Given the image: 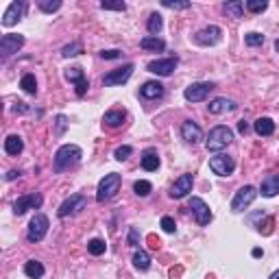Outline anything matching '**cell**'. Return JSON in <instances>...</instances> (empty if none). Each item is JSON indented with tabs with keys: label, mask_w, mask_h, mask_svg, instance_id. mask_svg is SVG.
<instances>
[{
	"label": "cell",
	"mask_w": 279,
	"mask_h": 279,
	"mask_svg": "<svg viewBox=\"0 0 279 279\" xmlns=\"http://www.w3.org/2000/svg\"><path fill=\"white\" fill-rule=\"evenodd\" d=\"M81 157H83V151L76 144H64L55 153V170L66 172L70 168H74V166L81 162Z\"/></svg>",
	"instance_id": "cell-1"
},
{
	"label": "cell",
	"mask_w": 279,
	"mask_h": 279,
	"mask_svg": "<svg viewBox=\"0 0 279 279\" xmlns=\"http://www.w3.org/2000/svg\"><path fill=\"white\" fill-rule=\"evenodd\" d=\"M231 142H234V131L229 127H225V124H218V127H214L212 131H209V135L205 140V146H207V151H212V153H220V151H225Z\"/></svg>",
	"instance_id": "cell-2"
},
{
	"label": "cell",
	"mask_w": 279,
	"mask_h": 279,
	"mask_svg": "<svg viewBox=\"0 0 279 279\" xmlns=\"http://www.w3.org/2000/svg\"><path fill=\"white\" fill-rule=\"evenodd\" d=\"M120 183H122V179H120V174H118V172L105 174V177L101 179L99 188H96V201H99V203H105V201L114 199L116 192L120 190Z\"/></svg>",
	"instance_id": "cell-3"
},
{
	"label": "cell",
	"mask_w": 279,
	"mask_h": 279,
	"mask_svg": "<svg viewBox=\"0 0 279 279\" xmlns=\"http://www.w3.org/2000/svg\"><path fill=\"white\" fill-rule=\"evenodd\" d=\"M48 227H51V222H48V216L46 214H35L31 218V225H29V231H26V240L29 242H41L46 238L48 234Z\"/></svg>",
	"instance_id": "cell-4"
},
{
	"label": "cell",
	"mask_w": 279,
	"mask_h": 279,
	"mask_svg": "<svg viewBox=\"0 0 279 279\" xmlns=\"http://www.w3.org/2000/svg\"><path fill=\"white\" fill-rule=\"evenodd\" d=\"M87 207V199L83 197V194H72V197H68L64 203L59 205L57 209V216L59 218H68V216H76L81 214L83 209Z\"/></svg>",
	"instance_id": "cell-5"
},
{
	"label": "cell",
	"mask_w": 279,
	"mask_h": 279,
	"mask_svg": "<svg viewBox=\"0 0 279 279\" xmlns=\"http://www.w3.org/2000/svg\"><path fill=\"white\" fill-rule=\"evenodd\" d=\"M209 170L218 177H229L236 170V162L234 157L225 155V153H216L214 157H209Z\"/></svg>",
	"instance_id": "cell-6"
},
{
	"label": "cell",
	"mask_w": 279,
	"mask_h": 279,
	"mask_svg": "<svg viewBox=\"0 0 279 279\" xmlns=\"http://www.w3.org/2000/svg\"><path fill=\"white\" fill-rule=\"evenodd\" d=\"M257 194H260V192H257L253 185H244V188H240V190L236 192L234 201H231V212H236V214L244 212V209H247V207L255 201Z\"/></svg>",
	"instance_id": "cell-7"
},
{
	"label": "cell",
	"mask_w": 279,
	"mask_h": 279,
	"mask_svg": "<svg viewBox=\"0 0 279 279\" xmlns=\"http://www.w3.org/2000/svg\"><path fill=\"white\" fill-rule=\"evenodd\" d=\"M214 87H216V85H214V83H209V81L192 83L190 87H185L183 96H185V101H188V103H201V101H205V99H207L209 92H212Z\"/></svg>",
	"instance_id": "cell-8"
},
{
	"label": "cell",
	"mask_w": 279,
	"mask_h": 279,
	"mask_svg": "<svg viewBox=\"0 0 279 279\" xmlns=\"http://www.w3.org/2000/svg\"><path fill=\"white\" fill-rule=\"evenodd\" d=\"M41 203H44V199H41V194L33 192V194H24V197H20L16 203H13V214L16 216H24L29 209H39Z\"/></svg>",
	"instance_id": "cell-9"
},
{
	"label": "cell",
	"mask_w": 279,
	"mask_h": 279,
	"mask_svg": "<svg viewBox=\"0 0 279 279\" xmlns=\"http://www.w3.org/2000/svg\"><path fill=\"white\" fill-rule=\"evenodd\" d=\"M22 46H24V35L7 33V35H3V39H0V55L7 59V57H11L13 53H18Z\"/></svg>",
	"instance_id": "cell-10"
},
{
	"label": "cell",
	"mask_w": 279,
	"mask_h": 279,
	"mask_svg": "<svg viewBox=\"0 0 279 279\" xmlns=\"http://www.w3.org/2000/svg\"><path fill=\"white\" fill-rule=\"evenodd\" d=\"M131 74H133V64H127V66H122V68H116V70H111V72H107V74L103 76V83L107 87L122 85V83H127L131 79Z\"/></svg>",
	"instance_id": "cell-11"
},
{
	"label": "cell",
	"mask_w": 279,
	"mask_h": 279,
	"mask_svg": "<svg viewBox=\"0 0 279 279\" xmlns=\"http://www.w3.org/2000/svg\"><path fill=\"white\" fill-rule=\"evenodd\" d=\"M192 209V214H194V218H197V222L201 227H205L209 225V220H212V212H209V207L203 199H199V197H192L190 199V205H188Z\"/></svg>",
	"instance_id": "cell-12"
},
{
	"label": "cell",
	"mask_w": 279,
	"mask_h": 279,
	"mask_svg": "<svg viewBox=\"0 0 279 279\" xmlns=\"http://www.w3.org/2000/svg\"><path fill=\"white\" fill-rule=\"evenodd\" d=\"M179 64V59L177 57H168V59H155V61H151L149 66H146V70L153 74H157V76H170L172 74V70L177 68Z\"/></svg>",
	"instance_id": "cell-13"
},
{
	"label": "cell",
	"mask_w": 279,
	"mask_h": 279,
	"mask_svg": "<svg viewBox=\"0 0 279 279\" xmlns=\"http://www.w3.org/2000/svg\"><path fill=\"white\" fill-rule=\"evenodd\" d=\"M220 35H222V31H220V26H205V29H201L197 35H194V41L197 44H201V46H214V44H218L220 41Z\"/></svg>",
	"instance_id": "cell-14"
},
{
	"label": "cell",
	"mask_w": 279,
	"mask_h": 279,
	"mask_svg": "<svg viewBox=\"0 0 279 279\" xmlns=\"http://www.w3.org/2000/svg\"><path fill=\"white\" fill-rule=\"evenodd\" d=\"M64 76L70 83H74V85H76V96H85L89 83H87V79H85V74H83L81 68H68L64 72Z\"/></svg>",
	"instance_id": "cell-15"
},
{
	"label": "cell",
	"mask_w": 279,
	"mask_h": 279,
	"mask_svg": "<svg viewBox=\"0 0 279 279\" xmlns=\"http://www.w3.org/2000/svg\"><path fill=\"white\" fill-rule=\"evenodd\" d=\"M24 11H26V3H11L9 7H7V11L3 13V24L5 26H13L16 22H20V20L24 18Z\"/></svg>",
	"instance_id": "cell-16"
},
{
	"label": "cell",
	"mask_w": 279,
	"mask_h": 279,
	"mask_svg": "<svg viewBox=\"0 0 279 279\" xmlns=\"http://www.w3.org/2000/svg\"><path fill=\"white\" fill-rule=\"evenodd\" d=\"M192 185H194V177L190 172L188 174H181V177L174 181V185L170 188V197L172 199H183L188 192H192Z\"/></svg>",
	"instance_id": "cell-17"
},
{
	"label": "cell",
	"mask_w": 279,
	"mask_h": 279,
	"mask_svg": "<svg viewBox=\"0 0 279 279\" xmlns=\"http://www.w3.org/2000/svg\"><path fill=\"white\" fill-rule=\"evenodd\" d=\"M181 137L185 140L188 144H199L201 140H203V131L194 120H185L181 124Z\"/></svg>",
	"instance_id": "cell-18"
},
{
	"label": "cell",
	"mask_w": 279,
	"mask_h": 279,
	"mask_svg": "<svg viewBox=\"0 0 279 279\" xmlns=\"http://www.w3.org/2000/svg\"><path fill=\"white\" fill-rule=\"evenodd\" d=\"M140 96L146 101H155L164 96V85L159 81H146L142 87H140Z\"/></svg>",
	"instance_id": "cell-19"
},
{
	"label": "cell",
	"mask_w": 279,
	"mask_h": 279,
	"mask_svg": "<svg viewBox=\"0 0 279 279\" xmlns=\"http://www.w3.org/2000/svg\"><path fill=\"white\" fill-rule=\"evenodd\" d=\"M207 109H209V114L220 116V114H227V111H234V109H236V103H234L231 99H225V96H220V99L209 101Z\"/></svg>",
	"instance_id": "cell-20"
},
{
	"label": "cell",
	"mask_w": 279,
	"mask_h": 279,
	"mask_svg": "<svg viewBox=\"0 0 279 279\" xmlns=\"http://www.w3.org/2000/svg\"><path fill=\"white\" fill-rule=\"evenodd\" d=\"M260 194L266 199H273L279 194V174H270V177H266L262 181L260 185Z\"/></svg>",
	"instance_id": "cell-21"
},
{
	"label": "cell",
	"mask_w": 279,
	"mask_h": 279,
	"mask_svg": "<svg viewBox=\"0 0 279 279\" xmlns=\"http://www.w3.org/2000/svg\"><path fill=\"white\" fill-rule=\"evenodd\" d=\"M24 149V142H22V137L16 135V133H11V135H7L5 140V153L7 155H20Z\"/></svg>",
	"instance_id": "cell-22"
},
{
	"label": "cell",
	"mask_w": 279,
	"mask_h": 279,
	"mask_svg": "<svg viewBox=\"0 0 279 279\" xmlns=\"http://www.w3.org/2000/svg\"><path fill=\"white\" fill-rule=\"evenodd\" d=\"M142 168L149 170V172L159 168V155H157L155 149H149V151L142 153Z\"/></svg>",
	"instance_id": "cell-23"
},
{
	"label": "cell",
	"mask_w": 279,
	"mask_h": 279,
	"mask_svg": "<svg viewBox=\"0 0 279 279\" xmlns=\"http://www.w3.org/2000/svg\"><path fill=\"white\" fill-rule=\"evenodd\" d=\"M253 129H255L257 135L266 137V135H273L275 133V122L270 120V118H257L255 124H253Z\"/></svg>",
	"instance_id": "cell-24"
},
{
	"label": "cell",
	"mask_w": 279,
	"mask_h": 279,
	"mask_svg": "<svg viewBox=\"0 0 279 279\" xmlns=\"http://www.w3.org/2000/svg\"><path fill=\"white\" fill-rule=\"evenodd\" d=\"M140 46L144 48V51H153V53H162L166 48V41L159 39V37H153V35H146V37L140 39Z\"/></svg>",
	"instance_id": "cell-25"
},
{
	"label": "cell",
	"mask_w": 279,
	"mask_h": 279,
	"mask_svg": "<svg viewBox=\"0 0 279 279\" xmlns=\"http://www.w3.org/2000/svg\"><path fill=\"white\" fill-rule=\"evenodd\" d=\"M46 273V268H44V264L37 262V260H29L24 264V275L26 277H31V279H41Z\"/></svg>",
	"instance_id": "cell-26"
},
{
	"label": "cell",
	"mask_w": 279,
	"mask_h": 279,
	"mask_svg": "<svg viewBox=\"0 0 279 279\" xmlns=\"http://www.w3.org/2000/svg\"><path fill=\"white\" fill-rule=\"evenodd\" d=\"M124 111H120V109H114V111H107L105 114V118H103V122L107 124V127H111V129H116V127H120V124L124 122Z\"/></svg>",
	"instance_id": "cell-27"
},
{
	"label": "cell",
	"mask_w": 279,
	"mask_h": 279,
	"mask_svg": "<svg viewBox=\"0 0 279 279\" xmlns=\"http://www.w3.org/2000/svg\"><path fill=\"white\" fill-rule=\"evenodd\" d=\"M162 26H164V20L159 13H151L149 16V22H146V29H149V33L153 35V37H157L159 31H162Z\"/></svg>",
	"instance_id": "cell-28"
},
{
	"label": "cell",
	"mask_w": 279,
	"mask_h": 279,
	"mask_svg": "<svg viewBox=\"0 0 279 279\" xmlns=\"http://www.w3.org/2000/svg\"><path fill=\"white\" fill-rule=\"evenodd\" d=\"M20 87H22L26 94H31V96L37 94V81H35V74H31V72L24 74L22 81H20Z\"/></svg>",
	"instance_id": "cell-29"
},
{
	"label": "cell",
	"mask_w": 279,
	"mask_h": 279,
	"mask_svg": "<svg viewBox=\"0 0 279 279\" xmlns=\"http://www.w3.org/2000/svg\"><path fill=\"white\" fill-rule=\"evenodd\" d=\"M133 264H135L137 270H149L151 268V257H149V253H146V251H135Z\"/></svg>",
	"instance_id": "cell-30"
},
{
	"label": "cell",
	"mask_w": 279,
	"mask_h": 279,
	"mask_svg": "<svg viewBox=\"0 0 279 279\" xmlns=\"http://www.w3.org/2000/svg\"><path fill=\"white\" fill-rule=\"evenodd\" d=\"M225 13L227 16H231V18H242V13H244V3H240V0H234V3H225Z\"/></svg>",
	"instance_id": "cell-31"
},
{
	"label": "cell",
	"mask_w": 279,
	"mask_h": 279,
	"mask_svg": "<svg viewBox=\"0 0 279 279\" xmlns=\"http://www.w3.org/2000/svg\"><path fill=\"white\" fill-rule=\"evenodd\" d=\"M105 249H107V244H105V240H101V238H94V240L87 242V251L92 255H103Z\"/></svg>",
	"instance_id": "cell-32"
},
{
	"label": "cell",
	"mask_w": 279,
	"mask_h": 279,
	"mask_svg": "<svg viewBox=\"0 0 279 279\" xmlns=\"http://www.w3.org/2000/svg\"><path fill=\"white\" fill-rule=\"evenodd\" d=\"M39 9L44 13H53V11H59L61 9V0H39Z\"/></svg>",
	"instance_id": "cell-33"
},
{
	"label": "cell",
	"mask_w": 279,
	"mask_h": 279,
	"mask_svg": "<svg viewBox=\"0 0 279 279\" xmlns=\"http://www.w3.org/2000/svg\"><path fill=\"white\" fill-rule=\"evenodd\" d=\"M151 190H153L151 181H135L133 183V192L137 194V197H149Z\"/></svg>",
	"instance_id": "cell-34"
},
{
	"label": "cell",
	"mask_w": 279,
	"mask_h": 279,
	"mask_svg": "<svg viewBox=\"0 0 279 279\" xmlns=\"http://www.w3.org/2000/svg\"><path fill=\"white\" fill-rule=\"evenodd\" d=\"M79 53H83L81 41H72V44H68V46L61 48V55H64V57H74V55H79Z\"/></svg>",
	"instance_id": "cell-35"
},
{
	"label": "cell",
	"mask_w": 279,
	"mask_h": 279,
	"mask_svg": "<svg viewBox=\"0 0 279 279\" xmlns=\"http://www.w3.org/2000/svg\"><path fill=\"white\" fill-rule=\"evenodd\" d=\"M244 7H247L251 13H262L268 7V3H266V0H249V3L244 5Z\"/></svg>",
	"instance_id": "cell-36"
},
{
	"label": "cell",
	"mask_w": 279,
	"mask_h": 279,
	"mask_svg": "<svg viewBox=\"0 0 279 279\" xmlns=\"http://www.w3.org/2000/svg\"><path fill=\"white\" fill-rule=\"evenodd\" d=\"M244 41H247V44L249 46H262L264 44V35L262 33H247V35H244Z\"/></svg>",
	"instance_id": "cell-37"
},
{
	"label": "cell",
	"mask_w": 279,
	"mask_h": 279,
	"mask_svg": "<svg viewBox=\"0 0 279 279\" xmlns=\"http://www.w3.org/2000/svg\"><path fill=\"white\" fill-rule=\"evenodd\" d=\"M131 153H133V149H131V146H120V149H116L114 157L118 159V162H124V159L131 157Z\"/></svg>",
	"instance_id": "cell-38"
},
{
	"label": "cell",
	"mask_w": 279,
	"mask_h": 279,
	"mask_svg": "<svg viewBox=\"0 0 279 279\" xmlns=\"http://www.w3.org/2000/svg\"><path fill=\"white\" fill-rule=\"evenodd\" d=\"M101 9H105V11H124L127 5L124 3H101Z\"/></svg>",
	"instance_id": "cell-39"
},
{
	"label": "cell",
	"mask_w": 279,
	"mask_h": 279,
	"mask_svg": "<svg viewBox=\"0 0 279 279\" xmlns=\"http://www.w3.org/2000/svg\"><path fill=\"white\" fill-rule=\"evenodd\" d=\"M162 229H164L166 234H174V231H177V225H174V220L170 218V216H164V218H162Z\"/></svg>",
	"instance_id": "cell-40"
},
{
	"label": "cell",
	"mask_w": 279,
	"mask_h": 279,
	"mask_svg": "<svg viewBox=\"0 0 279 279\" xmlns=\"http://www.w3.org/2000/svg\"><path fill=\"white\" fill-rule=\"evenodd\" d=\"M162 5L168 7V9H190L192 7V3H172V0H164Z\"/></svg>",
	"instance_id": "cell-41"
},
{
	"label": "cell",
	"mask_w": 279,
	"mask_h": 279,
	"mask_svg": "<svg viewBox=\"0 0 279 279\" xmlns=\"http://www.w3.org/2000/svg\"><path fill=\"white\" fill-rule=\"evenodd\" d=\"M101 57H103V59H120V57H122V53H120V51H116V48H111V51H103V53H101Z\"/></svg>",
	"instance_id": "cell-42"
},
{
	"label": "cell",
	"mask_w": 279,
	"mask_h": 279,
	"mask_svg": "<svg viewBox=\"0 0 279 279\" xmlns=\"http://www.w3.org/2000/svg\"><path fill=\"white\" fill-rule=\"evenodd\" d=\"M66 127H68V120H66V116H57V135H61L66 131Z\"/></svg>",
	"instance_id": "cell-43"
},
{
	"label": "cell",
	"mask_w": 279,
	"mask_h": 279,
	"mask_svg": "<svg viewBox=\"0 0 279 279\" xmlns=\"http://www.w3.org/2000/svg\"><path fill=\"white\" fill-rule=\"evenodd\" d=\"M137 242H140V234H137L135 227H131L129 229V244L131 247H137Z\"/></svg>",
	"instance_id": "cell-44"
},
{
	"label": "cell",
	"mask_w": 279,
	"mask_h": 279,
	"mask_svg": "<svg viewBox=\"0 0 279 279\" xmlns=\"http://www.w3.org/2000/svg\"><path fill=\"white\" fill-rule=\"evenodd\" d=\"M20 174H22V172H20V170H9V172H7V181H13V179H18L20 177Z\"/></svg>",
	"instance_id": "cell-45"
},
{
	"label": "cell",
	"mask_w": 279,
	"mask_h": 279,
	"mask_svg": "<svg viewBox=\"0 0 279 279\" xmlns=\"http://www.w3.org/2000/svg\"><path fill=\"white\" fill-rule=\"evenodd\" d=\"M238 131H240V133H249V122L240 120V122H238Z\"/></svg>",
	"instance_id": "cell-46"
},
{
	"label": "cell",
	"mask_w": 279,
	"mask_h": 279,
	"mask_svg": "<svg viewBox=\"0 0 279 279\" xmlns=\"http://www.w3.org/2000/svg\"><path fill=\"white\" fill-rule=\"evenodd\" d=\"M262 255H264L262 249H253V257H262Z\"/></svg>",
	"instance_id": "cell-47"
},
{
	"label": "cell",
	"mask_w": 279,
	"mask_h": 279,
	"mask_svg": "<svg viewBox=\"0 0 279 279\" xmlns=\"http://www.w3.org/2000/svg\"><path fill=\"white\" fill-rule=\"evenodd\" d=\"M270 279H279V270H275V273L270 275Z\"/></svg>",
	"instance_id": "cell-48"
},
{
	"label": "cell",
	"mask_w": 279,
	"mask_h": 279,
	"mask_svg": "<svg viewBox=\"0 0 279 279\" xmlns=\"http://www.w3.org/2000/svg\"><path fill=\"white\" fill-rule=\"evenodd\" d=\"M275 48H277V51H279V39H277V41H275Z\"/></svg>",
	"instance_id": "cell-49"
}]
</instances>
